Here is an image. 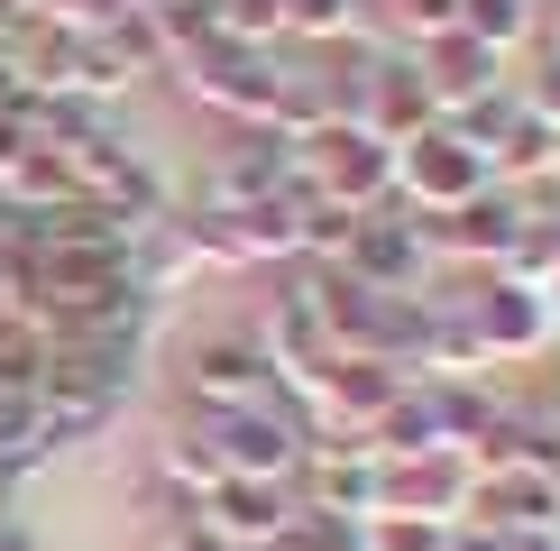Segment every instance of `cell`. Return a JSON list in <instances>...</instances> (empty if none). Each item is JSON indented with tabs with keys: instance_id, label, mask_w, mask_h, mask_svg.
I'll return each instance as SVG.
<instances>
[{
	"instance_id": "obj_1",
	"label": "cell",
	"mask_w": 560,
	"mask_h": 551,
	"mask_svg": "<svg viewBox=\"0 0 560 551\" xmlns=\"http://www.w3.org/2000/svg\"><path fill=\"white\" fill-rule=\"evenodd\" d=\"M202 442H212L221 478H285L294 459H303V423H285V413L258 396V405H221Z\"/></svg>"
},
{
	"instance_id": "obj_2",
	"label": "cell",
	"mask_w": 560,
	"mask_h": 551,
	"mask_svg": "<svg viewBox=\"0 0 560 551\" xmlns=\"http://www.w3.org/2000/svg\"><path fill=\"white\" fill-rule=\"evenodd\" d=\"M0 258H10V212H0Z\"/></svg>"
}]
</instances>
